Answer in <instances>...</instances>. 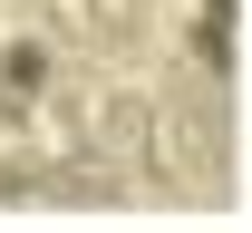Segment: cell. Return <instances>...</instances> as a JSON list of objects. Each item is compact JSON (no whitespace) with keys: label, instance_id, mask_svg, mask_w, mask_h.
Listing matches in <instances>:
<instances>
[{"label":"cell","instance_id":"cell-1","mask_svg":"<svg viewBox=\"0 0 252 233\" xmlns=\"http://www.w3.org/2000/svg\"><path fill=\"white\" fill-rule=\"evenodd\" d=\"M39 10H49V30H59V39H107V30L136 20V0H39Z\"/></svg>","mask_w":252,"mask_h":233}]
</instances>
